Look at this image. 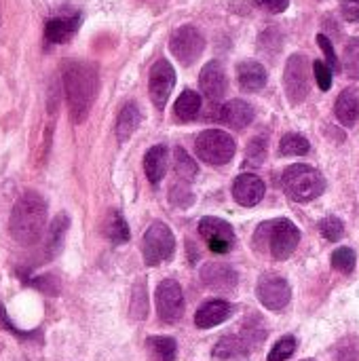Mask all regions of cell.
I'll return each instance as SVG.
<instances>
[{
    "mask_svg": "<svg viewBox=\"0 0 359 361\" xmlns=\"http://www.w3.org/2000/svg\"><path fill=\"white\" fill-rule=\"evenodd\" d=\"M233 197L243 207H254L264 197V182L254 173H243L233 184Z\"/></svg>",
    "mask_w": 359,
    "mask_h": 361,
    "instance_id": "2e32d148",
    "label": "cell"
},
{
    "mask_svg": "<svg viewBox=\"0 0 359 361\" xmlns=\"http://www.w3.org/2000/svg\"><path fill=\"white\" fill-rule=\"evenodd\" d=\"M201 110V97L199 93L186 89L178 99H176V106H174V112L180 121H193Z\"/></svg>",
    "mask_w": 359,
    "mask_h": 361,
    "instance_id": "484cf974",
    "label": "cell"
},
{
    "mask_svg": "<svg viewBox=\"0 0 359 361\" xmlns=\"http://www.w3.org/2000/svg\"><path fill=\"white\" fill-rule=\"evenodd\" d=\"M313 72H315V80H317L320 89L328 91L332 87V68L326 61H315L313 63Z\"/></svg>",
    "mask_w": 359,
    "mask_h": 361,
    "instance_id": "e575fe53",
    "label": "cell"
},
{
    "mask_svg": "<svg viewBox=\"0 0 359 361\" xmlns=\"http://www.w3.org/2000/svg\"><path fill=\"white\" fill-rule=\"evenodd\" d=\"M233 313V307L226 300H207L205 305L199 307L197 315H195V324L201 330H209L220 326L222 322H226Z\"/></svg>",
    "mask_w": 359,
    "mask_h": 361,
    "instance_id": "e0dca14e",
    "label": "cell"
},
{
    "mask_svg": "<svg viewBox=\"0 0 359 361\" xmlns=\"http://www.w3.org/2000/svg\"><path fill=\"white\" fill-rule=\"evenodd\" d=\"M264 152H267V146H264V137H258L250 144L248 148V159L252 163H260L264 159Z\"/></svg>",
    "mask_w": 359,
    "mask_h": 361,
    "instance_id": "74e56055",
    "label": "cell"
},
{
    "mask_svg": "<svg viewBox=\"0 0 359 361\" xmlns=\"http://www.w3.org/2000/svg\"><path fill=\"white\" fill-rule=\"evenodd\" d=\"M0 326H2V328H6L8 332H13L15 336H19V338H30V336H32V334L19 332V330H17V328H15L11 322H8V317H6V313H4V307H2V305H0Z\"/></svg>",
    "mask_w": 359,
    "mask_h": 361,
    "instance_id": "ab89813d",
    "label": "cell"
},
{
    "mask_svg": "<svg viewBox=\"0 0 359 361\" xmlns=\"http://www.w3.org/2000/svg\"><path fill=\"white\" fill-rule=\"evenodd\" d=\"M256 6L269 11V13H284L290 6V0H254Z\"/></svg>",
    "mask_w": 359,
    "mask_h": 361,
    "instance_id": "f35d334b",
    "label": "cell"
},
{
    "mask_svg": "<svg viewBox=\"0 0 359 361\" xmlns=\"http://www.w3.org/2000/svg\"><path fill=\"white\" fill-rule=\"evenodd\" d=\"M140 121H142L140 108L133 102L125 104L123 110L118 112V118H116V137H118L121 144L127 142L133 135V131L140 127Z\"/></svg>",
    "mask_w": 359,
    "mask_h": 361,
    "instance_id": "603a6c76",
    "label": "cell"
},
{
    "mask_svg": "<svg viewBox=\"0 0 359 361\" xmlns=\"http://www.w3.org/2000/svg\"><path fill=\"white\" fill-rule=\"evenodd\" d=\"M305 361H313V360H305Z\"/></svg>",
    "mask_w": 359,
    "mask_h": 361,
    "instance_id": "60d3db41",
    "label": "cell"
},
{
    "mask_svg": "<svg viewBox=\"0 0 359 361\" xmlns=\"http://www.w3.org/2000/svg\"><path fill=\"white\" fill-rule=\"evenodd\" d=\"M309 148H311L309 140L303 137L300 133H288L279 142V152L284 157H300V154H307Z\"/></svg>",
    "mask_w": 359,
    "mask_h": 361,
    "instance_id": "83f0119b",
    "label": "cell"
},
{
    "mask_svg": "<svg viewBox=\"0 0 359 361\" xmlns=\"http://www.w3.org/2000/svg\"><path fill=\"white\" fill-rule=\"evenodd\" d=\"M284 188L290 199L298 203H309L324 195L326 180L311 165H292L284 173Z\"/></svg>",
    "mask_w": 359,
    "mask_h": 361,
    "instance_id": "277c9868",
    "label": "cell"
},
{
    "mask_svg": "<svg viewBox=\"0 0 359 361\" xmlns=\"http://www.w3.org/2000/svg\"><path fill=\"white\" fill-rule=\"evenodd\" d=\"M286 95L292 104H303L311 91V76H309V61L303 55H292L286 63L284 72Z\"/></svg>",
    "mask_w": 359,
    "mask_h": 361,
    "instance_id": "52a82bcc",
    "label": "cell"
},
{
    "mask_svg": "<svg viewBox=\"0 0 359 361\" xmlns=\"http://www.w3.org/2000/svg\"><path fill=\"white\" fill-rule=\"evenodd\" d=\"M317 44L322 47V51H324V55H326V63H328L332 70L341 72V61H339V57H336V51H334L330 38L324 36V34H320V36H317Z\"/></svg>",
    "mask_w": 359,
    "mask_h": 361,
    "instance_id": "d590c367",
    "label": "cell"
},
{
    "mask_svg": "<svg viewBox=\"0 0 359 361\" xmlns=\"http://www.w3.org/2000/svg\"><path fill=\"white\" fill-rule=\"evenodd\" d=\"M83 15L78 11H66L59 15H53L44 23V40L49 44H63L68 42L80 27Z\"/></svg>",
    "mask_w": 359,
    "mask_h": 361,
    "instance_id": "4fadbf2b",
    "label": "cell"
},
{
    "mask_svg": "<svg viewBox=\"0 0 359 361\" xmlns=\"http://www.w3.org/2000/svg\"><path fill=\"white\" fill-rule=\"evenodd\" d=\"M334 114L345 127H353L359 116V93L355 89H345L334 104Z\"/></svg>",
    "mask_w": 359,
    "mask_h": 361,
    "instance_id": "44dd1931",
    "label": "cell"
},
{
    "mask_svg": "<svg viewBox=\"0 0 359 361\" xmlns=\"http://www.w3.org/2000/svg\"><path fill=\"white\" fill-rule=\"evenodd\" d=\"M220 121L233 129H243L254 121V108L243 99H231L220 108Z\"/></svg>",
    "mask_w": 359,
    "mask_h": 361,
    "instance_id": "ac0fdd59",
    "label": "cell"
},
{
    "mask_svg": "<svg viewBox=\"0 0 359 361\" xmlns=\"http://www.w3.org/2000/svg\"><path fill=\"white\" fill-rule=\"evenodd\" d=\"M104 235L108 237V241L112 245H123L129 241L131 237V231H129V224L127 220L123 218L121 212H108L106 220H104Z\"/></svg>",
    "mask_w": 359,
    "mask_h": 361,
    "instance_id": "cb8c5ba5",
    "label": "cell"
},
{
    "mask_svg": "<svg viewBox=\"0 0 359 361\" xmlns=\"http://www.w3.org/2000/svg\"><path fill=\"white\" fill-rule=\"evenodd\" d=\"M44 224H47L44 199L34 190L23 192L15 201L13 212H11V222H8L11 237L19 245H34L40 241L44 233Z\"/></svg>",
    "mask_w": 359,
    "mask_h": 361,
    "instance_id": "7a4b0ae2",
    "label": "cell"
},
{
    "mask_svg": "<svg viewBox=\"0 0 359 361\" xmlns=\"http://www.w3.org/2000/svg\"><path fill=\"white\" fill-rule=\"evenodd\" d=\"M199 235L207 241V247L214 254H229L235 245L233 226L220 218H214V216H205L199 222Z\"/></svg>",
    "mask_w": 359,
    "mask_h": 361,
    "instance_id": "30bf717a",
    "label": "cell"
},
{
    "mask_svg": "<svg viewBox=\"0 0 359 361\" xmlns=\"http://www.w3.org/2000/svg\"><path fill=\"white\" fill-rule=\"evenodd\" d=\"M195 150H197L201 161H205L209 165H224L235 157L237 146L229 133H224L220 129H209L197 137Z\"/></svg>",
    "mask_w": 359,
    "mask_h": 361,
    "instance_id": "5b68a950",
    "label": "cell"
},
{
    "mask_svg": "<svg viewBox=\"0 0 359 361\" xmlns=\"http://www.w3.org/2000/svg\"><path fill=\"white\" fill-rule=\"evenodd\" d=\"M355 252L351 247H339L334 254H332V267L345 275H349L353 269H355Z\"/></svg>",
    "mask_w": 359,
    "mask_h": 361,
    "instance_id": "4dcf8cb0",
    "label": "cell"
},
{
    "mask_svg": "<svg viewBox=\"0 0 359 361\" xmlns=\"http://www.w3.org/2000/svg\"><path fill=\"white\" fill-rule=\"evenodd\" d=\"M201 279L203 283L209 288V290H216V292H231L235 290L237 281H239V275L233 267L229 264H220V262H209L203 267L201 271Z\"/></svg>",
    "mask_w": 359,
    "mask_h": 361,
    "instance_id": "9a60e30c",
    "label": "cell"
},
{
    "mask_svg": "<svg viewBox=\"0 0 359 361\" xmlns=\"http://www.w3.org/2000/svg\"><path fill=\"white\" fill-rule=\"evenodd\" d=\"M343 70L347 72L349 78L359 80V36L351 38L345 47L343 55Z\"/></svg>",
    "mask_w": 359,
    "mask_h": 361,
    "instance_id": "f1b7e54d",
    "label": "cell"
},
{
    "mask_svg": "<svg viewBox=\"0 0 359 361\" xmlns=\"http://www.w3.org/2000/svg\"><path fill=\"white\" fill-rule=\"evenodd\" d=\"M296 351V338L294 336H284L275 343V347L269 353L267 361H288Z\"/></svg>",
    "mask_w": 359,
    "mask_h": 361,
    "instance_id": "1f68e13d",
    "label": "cell"
},
{
    "mask_svg": "<svg viewBox=\"0 0 359 361\" xmlns=\"http://www.w3.org/2000/svg\"><path fill=\"white\" fill-rule=\"evenodd\" d=\"M237 82L243 91L256 93L267 85V70L258 61H241L237 66Z\"/></svg>",
    "mask_w": 359,
    "mask_h": 361,
    "instance_id": "d6986e66",
    "label": "cell"
},
{
    "mask_svg": "<svg viewBox=\"0 0 359 361\" xmlns=\"http://www.w3.org/2000/svg\"><path fill=\"white\" fill-rule=\"evenodd\" d=\"M250 351H252V345L243 336H224L222 341L216 343L212 355L218 361H231L245 357Z\"/></svg>",
    "mask_w": 359,
    "mask_h": 361,
    "instance_id": "7402d4cb",
    "label": "cell"
},
{
    "mask_svg": "<svg viewBox=\"0 0 359 361\" xmlns=\"http://www.w3.org/2000/svg\"><path fill=\"white\" fill-rule=\"evenodd\" d=\"M199 85H201V91L212 99V102H218L224 97L226 89H229V80H226V72L222 68L220 61H209L205 63V68L201 70L199 74Z\"/></svg>",
    "mask_w": 359,
    "mask_h": 361,
    "instance_id": "5bb4252c",
    "label": "cell"
},
{
    "mask_svg": "<svg viewBox=\"0 0 359 361\" xmlns=\"http://www.w3.org/2000/svg\"><path fill=\"white\" fill-rule=\"evenodd\" d=\"M256 294H258V300L271 309V311H281L290 305V298H292V290H290V283L284 279V277H277V275H267L260 279L258 288H256Z\"/></svg>",
    "mask_w": 359,
    "mask_h": 361,
    "instance_id": "7c38bea8",
    "label": "cell"
},
{
    "mask_svg": "<svg viewBox=\"0 0 359 361\" xmlns=\"http://www.w3.org/2000/svg\"><path fill=\"white\" fill-rule=\"evenodd\" d=\"M148 313V298H146V288L144 283L135 286L133 290V300H131V315L133 319H144Z\"/></svg>",
    "mask_w": 359,
    "mask_h": 361,
    "instance_id": "836d02e7",
    "label": "cell"
},
{
    "mask_svg": "<svg viewBox=\"0 0 359 361\" xmlns=\"http://www.w3.org/2000/svg\"><path fill=\"white\" fill-rule=\"evenodd\" d=\"M256 243L258 247L267 245L275 260H288L300 243V231L286 218L271 220L256 231Z\"/></svg>",
    "mask_w": 359,
    "mask_h": 361,
    "instance_id": "3957f363",
    "label": "cell"
},
{
    "mask_svg": "<svg viewBox=\"0 0 359 361\" xmlns=\"http://www.w3.org/2000/svg\"><path fill=\"white\" fill-rule=\"evenodd\" d=\"M99 76L97 68L87 61H70L63 68V91L70 110V118L78 125L83 123L97 97Z\"/></svg>",
    "mask_w": 359,
    "mask_h": 361,
    "instance_id": "6da1fadb",
    "label": "cell"
},
{
    "mask_svg": "<svg viewBox=\"0 0 359 361\" xmlns=\"http://www.w3.org/2000/svg\"><path fill=\"white\" fill-rule=\"evenodd\" d=\"M320 231H322V235H324L328 241H339V239L345 235V224H343V220H341V218H336V216H328V218H324V220H322Z\"/></svg>",
    "mask_w": 359,
    "mask_h": 361,
    "instance_id": "d6a6232c",
    "label": "cell"
},
{
    "mask_svg": "<svg viewBox=\"0 0 359 361\" xmlns=\"http://www.w3.org/2000/svg\"><path fill=\"white\" fill-rule=\"evenodd\" d=\"M146 349L152 361H176L178 357V345L171 336H150Z\"/></svg>",
    "mask_w": 359,
    "mask_h": 361,
    "instance_id": "d4e9b609",
    "label": "cell"
},
{
    "mask_svg": "<svg viewBox=\"0 0 359 361\" xmlns=\"http://www.w3.org/2000/svg\"><path fill=\"white\" fill-rule=\"evenodd\" d=\"M176 87V72L171 68V63L167 59H159L152 68H150V78H148V89H150V99L152 104L163 110L171 89Z\"/></svg>",
    "mask_w": 359,
    "mask_h": 361,
    "instance_id": "8fae6325",
    "label": "cell"
},
{
    "mask_svg": "<svg viewBox=\"0 0 359 361\" xmlns=\"http://www.w3.org/2000/svg\"><path fill=\"white\" fill-rule=\"evenodd\" d=\"M169 49L180 63L190 66L201 57V53L205 49V38L195 25H182L171 34Z\"/></svg>",
    "mask_w": 359,
    "mask_h": 361,
    "instance_id": "ba28073f",
    "label": "cell"
},
{
    "mask_svg": "<svg viewBox=\"0 0 359 361\" xmlns=\"http://www.w3.org/2000/svg\"><path fill=\"white\" fill-rule=\"evenodd\" d=\"M68 226H70V220H68L66 214H59V216L53 220V224H51V228H49V235H47V252H49L51 258L61 250Z\"/></svg>",
    "mask_w": 359,
    "mask_h": 361,
    "instance_id": "4316f807",
    "label": "cell"
},
{
    "mask_svg": "<svg viewBox=\"0 0 359 361\" xmlns=\"http://www.w3.org/2000/svg\"><path fill=\"white\" fill-rule=\"evenodd\" d=\"M174 169L182 180H193L197 176V163L188 157V152H184L182 148H176L174 152Z\"/></svg>",
    "mask_w": 359,
    "mask_h": 361,
    "instance_id": "f546056e",
    "label": "cell"
},
{
    "mask_svg": "<svg viewBox=\"0 0 359 361\" xmlns=\"http://www.w3.org/2000/svg\"><path fill=\"white\" fill-rule=\"evenodd\" d=\"M174 247H176V239H174V233L169 231L167 224L152 222L148 226V231L144 233L142 256H144V262L148 267H157V264L169 260L174 256Z\"/></svg>",
    "mask_w": 359,
    "mask_h": 361,
    "instance_id": "8992f818",
    "label": "cell"
},
{
    "mask_svg": "<svg viewBox=\"0 0 359 361\" xmlns=\"http://www.w3.org/2000/svg\"><path fill=\"white\" fill-rule=\"evenodd\" d=\"M154 302H157V315L163 324H176L184 315V294L180 283L174 279H165L159 283Z\"/></svg>",
    "mask_w": 359,
    "mask_h": 361,
    "instance_id": "9c48e42d",
    "label": "cell"
},
{
    "mask_svg": "<svg viewBox=\"0 0 359 361\" xmlns=\"http://www.w3.org/2000/svg\"><path fill=\"white\" fill-rule=\"evenodd\" d=\"M343 17L351 23H359V0H343L341 2Z\"/></svg>",
    "mask_w": 359,
    "mask_h": 361,
    "instance_id": "8d00e7d4",
    "label": "cell"
},
{
    "mask_svg": "<svg viewBox=\"0 0 359 361\" xmlns=\"http://www.w3.org/2000/svg\"><path fill=\"white\" fill-rule=\"evenodd\" d=\"M167 163H169V150L167 146H152L146 157H144V171L150 180V184H159L165 173H167Z\"/></svg>",
    "mask_w": 359,
    "mask_h": 361,
    "instance_id": "ffe728a7",
    "label": "cell"
}]
</instances>
